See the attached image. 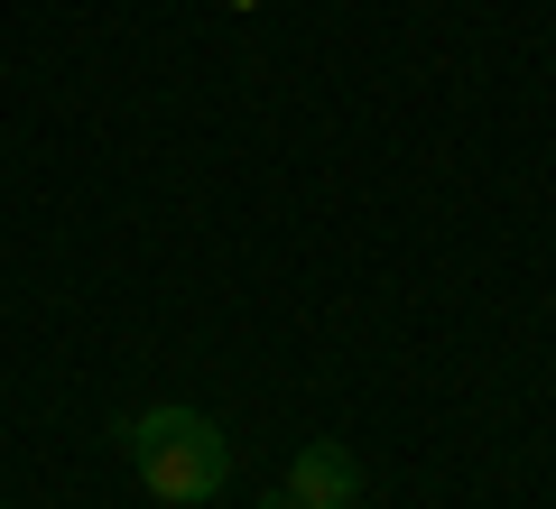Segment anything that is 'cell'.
Masks as SVG:
<instances>
[{
  "mask_svg": "<svg viewBox=\"0 0 556 509\" xmlns=\"http://www.w3.org/2000/svg\"><path fill=\"white\" fill-rule=\"evenodd\" d=\"M223 10H260V0H223Z\"/></svg>",
  "mask_w": 556,
  "mask_h": 509,
  "instance_id": "4",
  "label": "cell"
},
{
  "mask_svg": "<svg viewBox=\"0 0 556 509\" xmlns=\"http://www.w3.org/2000/svg\"><path fill=\"white\" fill-rule=\"evenodd\" d=\"M260 509H298V500H288V491H269V500H260Z\"/></svg>",
  "mask_w": 556,
  "mask_h": 509,
  "instance_id": "3",
  "label": "cell"
},
{
  "mask_svg": "<svg viewBox=\"0 0 556 509\" xmlns=\"http://www.w3.org/2000/svg\"><path fill=\"white\" fill-rule=\"evenodd\" d=\"M288 500H298V509H343V500H362V463H353V445H334V435H306V445L288 454Z\"/></svg>",
  "mask_w": 556,
  "mask_h": 509,
  "instance_id": "2",
  "label": "cell"
},
{
  "mask_svg": "<svg viewBox=\"0 0 556 509\" xmlns=\"http://www.w3.org/2000/svg\"><path fill=\"white\" fill-rule=\"evenodd\" d=\"M343 509H362V500H343Z\"/></svg>",
  "mask_w": 556,
  "mask_h": 509,
  "instance_id": "5",
  "label": "cell"
},
{
  "mask_svg": "<svg viewBox=\"0 0 556 509\" xmlns=\"http://www.w3.org/2000/svg\"><path fill=\"white\" fill-rule=\"evenodd\" d=\"M121 454H130L139 491L167 500V509H204L232 482V445H223V427L204 408H139L121 427Z\"/></svg>",
  "mask_w": 556,
  "mask_h": 509,
  "instance_id": "1",
  "label": "cell"
}]
</instances>
